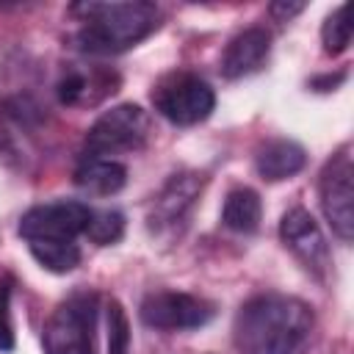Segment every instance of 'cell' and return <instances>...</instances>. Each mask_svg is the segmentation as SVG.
I'll list each match as a JSON object with an SVG mask.
<instances>
[{"label": "cell", "instance_id": "cell-10", "mask_svg": "<svg viewBox=\"0 0 354 354\" xmlns=\"http://www.w3.org/2000/svg\"><path fill=\"white\" fill-rule=\"evenodd\" d=\"M202 188H205V177L196 171L171 174L149 205V216H147L149 230L158 235H166V232H174L177 227H183L188 213L194 210Z\"/></svg>", "mask_w": 354, "mask_h": 354}, {"label": "cell", "instance_id": "cell-3", "mask_svg": "<svg viewBox=\"0 0 354 354\" xmlns=\"http://www.w3.org/2000/svg\"><path fill=\"white\" fill-rule=\"evenodd\" d=\"M97 315L100 296L94 290L66 296L44 324V354H97Z\"/></svg>", "mask_w": 354, "mask_h": 354}, {"label": "cell", "instance_id": "cell-19", "mask_svg": "<svg viewBox=\"0 0 354 354\" xmlns=\"http://www.w3.org/2000/svg\"><path fill=\"white\" fill-rule=\"evenodd\" d=\"M108 354H130V321L116 299L108 301Z\"/></svg>", "mask_w": 354, "mask_h": 354}, {"label": "cell", "instance_id": "cell-18", "mask_svg": "<svg viewBox=\"0 0 354 354\" xmlns=\"http://www.w3.org/2000/svg\"><path fill=\"white\" fill-rule=\"evenodd\" d=\"M83 235L97 246H111L124 235V216L119 210H91Z\"/></svg>", "mask_w": 354, "mask_h": 354}, {"label": "cell", "instance_id": "cell-13", "mask_svg": "<svg viewBox=\"0 0 354 354\" xmlns=\"http://www.w3.org/2000/svg\"><path fill=\"white\" fill-rule=\"evenodd\" d=\"M304 163H307L304 147L290 138H271V141L260 144L254 152V169L268 183H279V180L299 174L304 169Z\"/></svg>", "mask_w": 354, "mask_h": 354}, {"label": "cell", "instance_id": "cell-5", "mask_svg": "<svg viewBox=\"0 0 354 354\" xmlns=\"http://www.w3.org/2000/svg\"><path fill=\"white\" fill-rule=\"evenodd\" d=\"M152 108L169 119L177 127H191L205 122L213 108H216V94L213 88L194 72L177 69L163 75L155 86H152Z\"/></svg>", "mask_w": 354, "mask_h": 354}, {"label": "cell", "instance_id": "cell-11", "mask_svg": "<svg viewBox=\"0 0 354 354\" xmlns=\"http://www.w3.org/2000/svg\"><path fill=\"white\" fill-rule=\"evenodd\" d=\"M122 77L111 66H72L55 83V97L69 108H94L119 91Z\"/></svg>", "mask_w": 354, "mask_h": 354}, {"label": "cell", "instance_id": "cell-12", "mask_svg": "<svg viewBox=\"0 0 354 354\" xmlns=\"http://www.w3.org/2000/svg\"><path fill=\"white\" fill-rule=\"evenodd\" d=\"M268 53H271V33L266 28H246L227 41L218 61V72L227 80H241L263 69V64L268 61Z\"/></svg>", "mask_w": 354, "mask_h": 354}, {"label": "cell", "instance_id": "cell-20", "mask_svg": "<svg viewBox=\"0 0 354 354\" xmlns=\"http://www.w3.org/2000/svg\"><path fill=\"white\" fill-rule=\"evenodd\" d=\"M11 290L14 279L0 277V351H14V318H11Z\"/></svg>", "mask_w": 354, "mask_h": 354}, {"label": "cell", "instance_id": "cell-8", "mask_svg": "<svg viewBox=\"0 0 354 354\" xmlns=\"http://www.w3.org/2000/svg\"><path fill=\"white\" fill-rule=\"evenodd\" d=\"M279 238L285 249L301 263V268L315 277L318 282H326L332 274V252L326 243L324 230L304 207H290L279 221Z\"/></svg>", "mask_w": 354, "mask_h": 354}, {"label": "cell", "instance_id": "cell-1", "mask_svg": "<svg viewBox=\"0 0 354 354\" xmlns=\"http://www.w3.org/2000/svg\"><path fill=\"white\" fill-rule=\"evenodd\" d=\"M313 307L296 296L260 293L241 304L232 321V343L241 354H296L310 332Z\"/></svg>", "mask_w": 354, "mask_h": 354}, {"label": "cell", "instance_id": "cell-17", "mask_svg": "<svg viewBox=\"0 0 354 354\" xmlns=\"http://www.w3.org/2000/svg\"><path fill=\"white\" fill-rule=\"evenodd\" d=\"M321 44L324 53L329 55H340L348 50L351 44V22H348V6H337L321 25Z\"/></svg>", "mask_w": 354, "mask_h": 354}, {"label": "cell", "instance_id": "cell-7", "mask_svg": "<svg viewBox=\"0 0 354 354\" xmlns=\"http://www.w3.org/2000/svg\"><path fill=\"white\" fill-rule=\"evenodd\" d=\"M138 315L141 324L149 329L183 332L210 324L216 318V304L183 290H155L141 301Z\"/></svg>", "mask_w": 354, "mask_h": 354}, {"label": "cell", "instance_id": "cell-15", "mask_svg": "<svg viewBox=\"0 0 354 354\" xmlns=\"http://www.w3.org/2000/svg\"><path fill=\"white\" fill-rule=\"evenodd\" d=\"M260 218H263V202L257 196V191L252 188H232L224 199V207H221V224L232 232H254L260 227Z\"/></svg>", "mask_w": 354, "mask_h": 354}, {"label": "cell", "instance_id": "cell-14", "mask_svg": "<svg viewBox=\"0 0 354 354\" xmlns=\"http://www.w3.org/2000/svg\"><path fill=\"white\" fill-rule=\"evenodd\" d=\"M127 169L113 158H83L75 169V185L91 196H113L124 188Z\"/></svg>", "mask_w": 354, "mask_h": 354}, {"label": "cell", "instance_id": "cell-9", "mask_svg": "<svg viewBox=\"0 0 354 354\" xmlns=\"http://www.w3.org/2000/svg\"><path fill=\"white\" fill-rule=\"evenodd\" d=\"M91 207L77 199L44 202L22 213L19 235L25 241H75L86 232Z\"/></svg>", "mask_w": 354, "mask_h": 354}, {"label": "cell", "instance_id": "cell-21", "mask_svg": "<svg viewBox=\"0 0 354 354\" xmlns=\"http://www.w3.org/2000/svg\"><path fill=\"white\" fill-rule=\"evenodd\" d=\"M301 11H304V3H271L268 6V14L274 22H290Z\"/></svg>", "mask_w": 354, "mask_h": 354}, {"label": "cell", "instance_id": "cell-2", "mask_svg": "<svg viewBox=\"0 0 354 354\" xmlns=\"http://www.w3.org/2000/svg\"><path fill=\"white\" fill-rule=\"evenodd\" d=\"M77 33L75 41L88 55H113L136 47L160 28V8L155 3H75L69 6Z\"/></svg>", "mask_w": 354, "mask_h": 354}, {"label": "cell", "instance_id": "cell-4", "mask_svg": "<svg viewBox=\"0 0 354 354\" xmlns=\"http://www.w3.org/2000/svg\"><path fill=\"white\" fill-rule=\"evenodd\" d=\"M152 136L149 113L141 105L122 102L97 116V122L88 127L83 138V155L86 158H108L122 152H138L147 147Z\"/></svg>", "mask_w": 354, "mask_h": 354}, {"label": "cell", "instance_id": "cell-6", "mask_svg": "<svg viewBox=\"0 0 354 354\" xmlns=\"http://www.w3.org/2000/svg\"><path fill=\"white\" fill-rule=\"evenodd\" d=\"M354 163H351V147L343 144L321 169L318 174V196H321V210L332 227V232L343 241L351 243L354 238Z\"/></svg>", "mask_w": 354, "mask_h": 354}, {"label": "cell", "instance_id": "cell-22", "mask_svg": "<svg viewBox=\"0 0 354 354\" xmlns=\"http://www.w3.org/2000/svg\"><path fill=\"white\" fill-rule=\"evenodd\" d=\"M343 80H346V69H340V72H335V75L313 77V80H310V88H315V91H335Z\"/></svg>", "mask_w": 354, "mask_h": 354}, {"label": "cell", "instance_id": "cell-16", "mask_svg": "<svg viewBox=\"0 0 354 354\" xmlns=\"http://www.w3.org/2000/svg\"><path fill=\"white\" fill-rule=\"evenodd\" d=\"M28 249L33 260L53 274H69L80 263V246L75 241H28Z\"/></svg>", "mask_w": 354, "mask_h": 354}]
</instances>
